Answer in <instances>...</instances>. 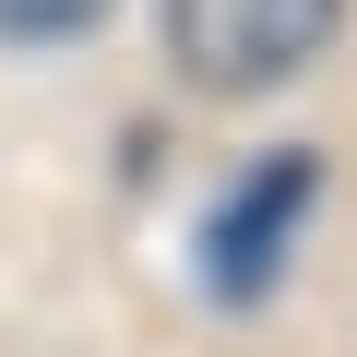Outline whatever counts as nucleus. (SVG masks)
Masks as SVG:
<instances>
[{
	"mask_svg": "<svg viewBox=\"0 0 357 357\" xmlns=\"http://www.w3.org/2000/svg\"><path fill=\"white\" fill-rule=\"evenodd\" d=\"M345 0H167V60L203 96H262L321 60Z\"/></svg>",
	"mask_w": 357,
	"mask_h": 357,
	"instance_id": "obj_1",
	"label": "nucleus"
},
{
	"mask_svg": "<svg viewBox=\"0 0 357 357\" xmlns=\"http://www.w3.org/2000/svg\"><path fill=\"white\" fill-rule=\"evenodd\" d=\"M310 155H262L238 191L215 203V227H203V286L215 298H262L274 274H286V238H298V215H310Z\"/></svg>",
	"mask_w": 357,
	"mask_h": 357,
	"instance_id": "obj_2",
	"label": "nucleus"
},
{
	"mask_svg": "<svg viewBox=\"0 0 357 357\" xmlns=\"http://www.w3.org/2000/svg\"><path fill=\"white\" fill-rule=\"evenodd\" d=\"M96 13H107V0H0V36H24V48H36V36H84Z\"/></svg>",
	"mask_w": 357,
	"mask_h": 357,
	"instance_id": "obj_3",
	"label": "nucleus"
}]
</instances>
